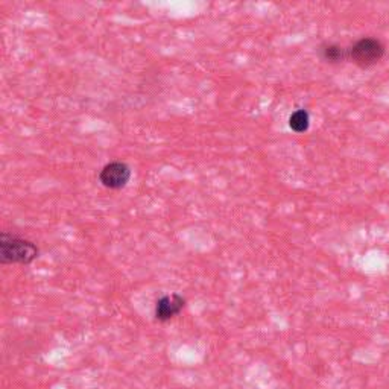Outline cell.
<instances>
[{
	"mask_svg": "<svg viewBox=\"0 0 389 389\" xmlns=\"http://www.w3.org/2000/svg\"><path fill=\"white\" fill-rule=\"evenodd\" d=\"M39 257V248L29 241L3 233L0 237V260L2 263L28 265Z\"/></svg>",
	"mask_w": 389,
	"mask_h": 389,
	"instance_id": "1",
	"label": "cell"
},
{
	"mask_svg": "<svg viewBox=\"0 0 389 389\" xmlns=\"http://www.w3.org/2000/svg\"><path fill=\"white\" fill-rule=\"evenodd\" d=\"M385 55V46L380 40L365 37L353 44L348 50V58L359 67H371L379 63Z\"/></svg>",
	"mask_w": 389,
	"mask_h": 389,
	"instance_id": "2",
	"label": "cell"
},
{
	"mask_svg": "<svg viewBox=\"0 0 389 389\" xmlns=\"http://www.w3.org/2000/svg\"><path fill=\"white\" fill-rule=\"evenodd\" d=\"M131 178V169L122 161H113L103 166L99 174V181L108 189H122L128 184Z\"/></svg>",
	"mask_w": 389,
	"mask_h": 389,
	"instance_id": "3",
	"label": "cell"
},
{
	"mask_svg": "<svg viewBox=\"0 0 389 389\" xmlns=\"http://www.w3.org/2000/svg\"><path fill=\"white\" fill-rule=\"evenodd\" d=\"M184 298L179 297L178 294H170L161 297L159 301H157L155 308V317L159 321H169L170 318L177 317L179 312L184 308Z\"/></svg>",
	"mask_w": 389,
	"mask_h": 389,
	"instance_id": "4",
	"label": "cell"
},
{
	"mask_svg": "<svg viewBox=\"0 0 389 389\" xmlns=\"http://www.w3.org/2000/svg\"><path fill=\"white\" fill-rule=\"evenodd\" d=\"M319 54H321V58H323L324 61L333 63V64L341 63L346 58H348V50L338 46V44H333V43H328V44H324V46H321Z\"/></svg>",
	"mask_w": 389,
	"mask_h": 389,
	"instance_id": "5",
	"label": "cell"
},
{
	"mask_svg": "<svg viewBox=\"0 0 389 389\" xmlns=\"http://www.w3.org/2000/svg\"><path fill=\"white\" fill-rule=\"evenodd\" d=\"M310 116L306 110H297L294 114L289 117V126L295 132H306L309 130Z\"/></svg>",
	"mask_w": 389,
	"mask_h": 389,
	"instance_id": "6",
	"label": "cell"
}]
</instances>
